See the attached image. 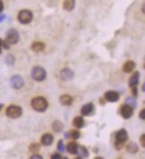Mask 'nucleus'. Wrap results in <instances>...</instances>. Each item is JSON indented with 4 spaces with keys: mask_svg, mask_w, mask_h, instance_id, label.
Here are the masks:
<instances>
[{
    "mask_svg": "<svg viewBox=\"0 0 145 159\" xmlns=\"http://www.w3.org/2000/svg\"><path fill=\"white\" fill-rule=\"evenodd\" d=\"M93 111H94V105H93V103H88V104H86L82 107L81 114L84 116H88L91 114H92Z\"/></svg>",
    "mask_w": 145,
    "mask_h": 159,
    "instance_id": "nucleus-11",
    "label": "nucleus"
},
{
    "mask_svg": "<svg viewBox=\"0 0 145 159\" xmlns=\"http://www.w3.org/2000/svg\"><path fill=\"white\" fill-rule=\"evenodd\" d=\"M31 105L37 112H45L48 107V100L43 97H36L32 98Z\"/></svg>",
    "mask_w": 145,
    "mask_h": 159,
    "instance_id": "nucleus-1",
    "label": "nucleus"
},
{
    "mask_svg": "<svg viewBox=\"0 0 145 159\" xmlns=\"http://www.w3.org/2000/svg\"><path fill=\"white\" fill-rule=\"evenodd\" d=\"M51 158L52 159H62V156H61L60 154H53L52 156H51Z\"/></svg>",
    "mask_w": 145,
    "mask_h": 159,
    "instance_id": "nucleus-32",
    "label": "nucleus"
},
{
    "mask_svg": "<svg viewBox=\"0 0 145 159\" xmlns=\"http://www.w3.org/2000/svg\"><path fill=\"white\" fill-rule=\"evenodd\" d=\"M142 91H144V84H143V87H142Z\"/></svg>",
    "mask_w": 145,
    "mask_h": 159,
    "instance_id": "nucleus-41",
    "label": "nucleus"
},
{
    "mask_svg": "<svg viewBox=\"0 0 145 159\" xmlns=\"http://www.w3.org/2000/svg\"><path fill=\"white\" fill-rule=\"evenodd\" d=\"M125 104L131 105L133 108H135V107L137 106V102H136V100H135L133 98H132V97H128V98L125 99Z\"/></svg>",
    "mask_w": 145,
    "mask_h": 159,
    "instance_id": "nucleus-26",
    "label": "nucleus"
},
{
    "mask_svg": "<svg viewBox=\"0 0 145 159\" xmlns=\"http://www.w3.org/2000/svg\"><path fill=\"white\" fill-rule=\"evenodd\" d=\"M17 19L19 23L22 24H29L33 19V14L30 10H26V9L21 10L18 13Z\"/></svg>",
    "mask_w": 145,
    "mask_h": 159,
    "instance_id": "nucleus-4",
    "label": "nucleus"
},
{
    "mask_svg": "<svg viewBox=\"0 0 145 159\" xmlns=\"http://www.w3.org/2000/svg\"><path fill=\"white\" fill-rule=\"evenodd\" d=\"M134 68H135V63L133 61H131V60L126 61L123 65V71H124V72H126V73L132 72Z\"/></svg>",
    "mask_w": 145,
    "mask_h": 159,
    "instance_id": "nucleus-15",
    "label": "nucleus"
},
{
    "mask_svg": "<svg viewBox=\"0 0 145 159\" xmlns=\"http://www.w3.org/2000/svg\"><path fill=\"white\" fill-rule=\"evenodd\" d=\"M124 147V142H120V141H115V148L117 150H120L121 148Z\"/></svg>",
    "mask_w": 145,
    "mask_h": 159,
    "instance_id": "nucleus-28",
    "label": "nucleus"
},
{
    "mask_svg": "<svg viewBox=\"0 0 145 159\" xmlns=\"http://www.w3.org/2000/svg\"><path fill=\"white\" fill-rule=\"evenodd\" d=\"M5 62L8 65H13L14 62H15V58H14V57L13 55H7L6 57V58H5Z\"/></svg>",
    "mask_w": 145,
    "mask_h": 159,
    "instance_id": "nucleus-25",
    "label": "nucleus"
},
{
    "mask_svg": "<svg viewBox=\"0 0 145 159\" xmlns=\"http://www.w3.org/2000/svg\"><path fill=\"white\" fill-rule=\"evenodd\" d=\"M47 77L46 70L41 66H35L32 70V78L36 81H43Z\"/></svg>",
    "mask_w": 145,
    "mask_h": 159,
    "instance_id": "nucleus-2",
    "label": "nucleus"
},
{
    "mask_svg": "<svg viewBox=\"0 0 145 159\" xmlns=\"http://www.w3.org/2000/svg\"><path fill=\"white\" fill-rule=\"evenodd\" d=\"M140 77H141V74L139 72H134L133 74H132V76L130 77L129 79V86L132 88L133 86H136L138 83H139V80H140Z\"/></svg>",
    "mask_w": 145,
    "mask_h": 159,
    "instance_id": "nucleus-14",
    "label": "nucleus"
},
{
    "mask_svg": "<svg viewBox=\"0 0 145 159\" xmlns=\"http://www.w3.org/2000/svg\"><path fill=\"white\" fill-rule=\"evenodd\" d=\"M99 102H100V104H101V105H103V104H104V101H103V99H102V98H100V101H99Z\"/></svg>",
    "mask_w": 145,
    "mask_h": 159,
    "instance_id": "nucleus-40",
    "label": "nucleus"
},
{
    "mask_svg": "<svg viewBox=\"0 0 145 159\" xmlns=\"http://www.w3.org/2000/svg\"><path fill=\"white\" fill-rule=\"evenodd\" d=\"M75 6V0H65L64 4H63V7L65 10L70 12L72 11V9Z\"/></svg>",
    "mask_w": 145,
    "mask_h": 159,
    "instance_id": "nucleus-20",
    "label": "nucleus"
},
{
    "mask_svg": "<svg viewBox=\"0 0 145 159\" xmlns=\"http://www.w3.org/2000/svg\"><path fill=\"white\" fill-rule=\"evenodd\" d=\"M72 125L77 128V129H81L84 126V120L82 116H78V117H75L72 121Z\"/></svg>",
    "mask_w": 145,
    "mask_h": 159,
    "instance_id": "nucleus-22",
    "label": "nucleus"
},
{
    "mask_svg": "<svg viewBox=\"0 0 145 159\" xmlns=\"http://www.w3.org/2000/svg\"><path fill=\"white\" fill-rule=\"evenodd\" d=\"M120 114L122 115L123 118L129 119V118L132 117V115L133 114V108L127 104L122 105L120 107Z\"/></svg>",
    "mask_w": 145,
    "mask_h": 159,
    "instance_id": "nucleus-7",
    "label": "nucleus"
},
{
    "mask_svg": "<svg viewBox=\"0 0 145 159\" xmlns=\"http://www.w3.org/2000/svg\"><path fill=\"white\" fill-rule=\"evenodd\" d=\"M133 88V90H132V93H133V96L135 98V97H137L138 96V91H137V86H133L132 87Z\"/></svg>",
    "mask_w": 145,
    "mask_h": 159,
    "instance_id": "nucleus-30",
    "label": "nucleus"
},
{
    "mask_svg": "<svg viewBox=\"0 0 145 159\" xmlns=\"http://www.w3.org/2000/svg\"><path fill=\"white\" fill-rule=\"evenodd\" d=\"M6 115L12 119H17L19 117L22 116L23 114V109L21 106L19 105H11L6 108Z\"/></svg>",
    "mask_w": 145,
    "mask_h": 159,
    "instance_id": "nucleus-3",
    "label": "nucleus"
},
{
    "mask_svg": "<svg viewBox=\"0 0 145 159\" xmlns=\"http://www.w3.org/2000/svg\"><path fill=\"white\" fill-rule=\"evenodd\" d=\"M3 9H4V3L2 0H0V13L3 11Z\"/></svg>",
    "mask_w": 145,
    "mask_h": 159,
    "instance_id": "nucleus-36",
    "label": "nucleus"
},
{
    "mask_svg": "<svg viewBox=\"0 0 145 159\" xmlns=\"http://www.w3.org/2000/svg\"><path fill=\"white\" fill-rule=\"evenodd\" d=\"M2 53V39H0V54Z\"/></svg>",
    "mask_w": 145,
    "mask_h": 159,
    "instance_id": "nucleus-37",
    "label": "nucleus"
},
{
    "mask_svg": "<svg viewBox=\"0 0 145 159\" xmlns=\"http://www.w3.org/2000/svg\"><path fill=\"white\" fill-rule=\"evenodd\" d=\"M58 150L59 152H64L65 151V145H64V142H63L62 139H60L58 143Z\"/></svg>",
    "mask_w": 145,
    "mask_h": 159,
    "instance_id": "nucleus-27",
    "label": "nucleus"
},
{
    "mask_svg": "<svg viewBox=\"0 0 145 159\" xmlns=\"http://www.w3.org/2000/svg\"><path fill=\"white\" fill-rule=\"evenodd\" d=\"M3 107H4V105H3V104H0V111L2 110V108H3Z\"/></svg>",
    "mask_w": 145,
    "mask_h": 159,
    "instance_id": "nucleus-39",
    "label": "nucleus"
},
{
    "mask_svg": "<svg viewBox=\"0 0 145 159\" xmlns=\"http://www.w3.org/2000/svg\"><path fill=\"white\" fill-rule=\"evenodd\" d=\"M119 98H120L119 93L117 92V91H109L104 94V98H105L108 102H117V101L119 100Z\"/></svg>",
    "mask_w": 145,
    "mask_h": 159,
    "instance_id": "nucleus-8",
    "label": "nucleus"
},
{
    "mask_svg": "<svg viewBox=\"0 0 145 159\" xmlns=\"http://www.w3.org/2000/svg\"><path fill=\"white\" fill-rule=\"evenodd\" d=\"M76 154L78 155L77 158H86V157H89V151L84 146H79Z\"/></svg>",
    "mask_w": 145,
    "mask_h": 159,
    "instance_id": "nucleus-16",
    "label": "nucleus"
},
{
    "mask_svg": "<svg viewBox=\"0 0 145 159\" xmlns=\"http://www.w3.org/2000/svg\"><path fill=\"white\" fill-rule=\"evenodd\" d=\"M64 128H65V125L64 124L60 122V121H55L53 124H52V129H53V131H55V132H57V133H60L63 131V130H64Z\"/></svg>",
    "mask_w": 145,
    "mask_h": 159,
    "instance_id": "nucleus-19",
    "label": "nucleus"
},
{
    "mask_svg": "<svg viewBox=\"0 0 145 159\" xmlns=\"http://www.w3.org/2000/svg\"><path fill=\"white\" fill-rule=\"evenodd\" d=\"M40 149V144L39 143H37V142H33L30 145L29 147V150L31 152H33V153H36V152H39Z\"/></svg>",
    "mask_w": 145,
    "mask_h": 159,
    "instance_id": "nucleus-23",
    "label": "nucleus"
},
{
    "mask_svg": "<svg viewBox=\"0 0 145 159\" xmlns=\"http://www.w3.org/2000/svg\"><path fill=\"white\" fill-rule=\"evenodd\" d=\"M115 138H116L117 141H120V142L125 143L128 139V133L125 129H120L119 131H117L116 132Z\"/></svg>",
    "mask_w": 145,
    "mask_h": 159,
    "instance_id": "nucleus-10",
    "label": "nucleus"
},
{
    "mask_svg": "<svg viewBox=\"0 0 145 159\" xmlns=\"http://www.w3.org/2000/svg\"><path fill=\"white\" fill-rule=\"evenodd\" d=\"M139 117L142 119V120H145V110L143 109L141 112H140V114H139Z\"/></svg>",
    "mask_w": 145,
    "mask_h": 159,
    "instance_id": "nucleus-33",
    "label": "nucleus"
},
{
    "mask_svg": "<svg viewBox=\"0 0 145 159\" xmlns=\"http://www.w3.org/2000/svg\"><path fill=\"white\" fill-rule=\"evenodd\" d=\"M126 151L130 154H135L139 151V147L135 142H130L126 146Z\"/></svg>",
    "mask_w": 145,
    "mask_h": 159,
    "instance_id": "nucleus-21",
    "label": "nucleus"
},
{
    "mask_svg": "<svg viewBox=\"0 0 145 159\" xmlns=\"http://www.w3.org/2000/svg\"><path fill=\"white\" fill-rule=\"evenodd\" d=\"M72 101H73V98H72V96L70 95H62L59 98V102H60L61 105H65V106H69L72 104Z\"/></svg>",
    "mask_w": 145,
    "mask_h": 159,
    "instance_id": "nucleus-13",
    "label": "nucleus"
},
{
    "mask_svg": "<svg viewBox=\"0 0 145 159\" xmlns=\"http://www.w3.org/2000/svg\"><path fill=\"white\" fill-rule=\"evenodd\" d=\"M78 143L72 141V142H69L66 146V149L68 151V153H70L71 155H75L77 153V149H78Z\"/></svg>",
    "mask_w": 145,
    "mask_h": 159,
    "instance_id": "nucleus-18",
    "label": "nucleus"
},
{
    "mask_svg": "<svg viewBox=\"0 0 145 159\" xmlns=\"http://www.w3.org/2000/svg\"><path fill=\"white\" fill-rule=\"evenodd\" d=\"M31 159H42L43 157L40 156V155H36V154H33L31 157H30Z\"/></svg>",
    "mask_w": 145,
    "mask_h": 159,
    "instance_id": "nucleus-34",
    "label": "nucleus"
},
{
    "mask_svg": "<svg viewBox=\"0 0 145 159\" xmlns=\"http://www.w3.org/2000/svg\"><path fill=\"white\" fill-rule=\"evenodd\" d=\"M61 78L64 80H70L74 77V72L72 69L65 67V68L62 69L60 72Z\"/></svg>",
    "mask_w": 145,
    "mask_h": 159,
    "instance_id": "nucleus-9",
    "label": "nucleus"
},
{
    "mask_svg": "<svg viewBox=\"0 0 145 159\" xmlns=\"http://www.w3.org/2000/svg\"><path fill=\"white\" fill-rule=\"evenodd\" d=\"M6 18V14H0V23H2Z\"/></svg>",
    "mask_w": 145,
    "mask_h": 159,
    "instance_id": "nucleus-35",
    "label": "nucleus"
},
{
    "mask_svg": "<svg viewBox=\"0 0 145 159\" xmlns=\"http://www.w3.org/2000/svg\"><path fill=\"white\" fill-rule=\"evenodd\" d=\"M2 47H4L5 49H9L10 48V44L7 42V40H2Z\"/></svg>",
    "mask_w": 145,
    "mask_h": 159,
    "instance_id": "nucleus-29",
    "label": "nucleus"
},
{
    "mask_svg": "<svg viewBox=\"0 0 145 159\" xmlns=\"http://www.w3.org/2000/svg\"><path fill=\"white\" fill-rule=\"evenodd\" d=\"M65 139H68V138H69V133H68V132L65 133Z\"/></svg>",
    "mask_w": 145,
    "mask_h": 159,
    "instance_id": "nucleus-38",
    "label": "nucleus"
},
{
    "mask_svg": "<svg viewBox=\"0 0 145 159\" xmlns=\"http://www.w3.org/2000/svg\"><path fill=\"white\" fill-rule=\"evenodd\" d=\"M53 140H54V137L51 133H45L41 137L40 142L43 146L48 147V146H50L53 143Z\"/></svg>",
    "mask_w": 145,
    "mask_h": 159,
    "instance_id": "nucleus-12",
    "label": "nucleus"
},
{
    "mask_svg": "<svg viewBox=\"0 0 145 159\" xmlns=\"http://www.w3.org/2000/svg\"><path fill=\"white\" fill-rule=\"evenodd\" d=\"M19 33L15 29H10L6 32V40L9 44H16L19 41Z\"/></svg>",
    "mask_w": 145,
    "mask_h": 159,
    "instance_id": "nucleus-5",
    "label": "nucleus"
},
{
    "mask_svg": "<svg viewBox=\"0 0 145 159\" xmlns=\"http://www.w3.org/2000/svg\"><path fill=\"white\" fill-rule=\"evenodd\" d=\"M68 133H69V137L72 138V139H78L80 138V136H81V132L78 130H76V129L70 131Z\"/></svg>",
    "mask_w": 145,
    "mask_h": 159,
    "instance_id": "nucleus-24",
    "label": "nucleus"
},
{
    "mask_svg": "<svg viewBox=\"0 0 145 159\" xmlns=\"http://www.w3.org/2000/svg\"><path fill=\"white\" fill-rule=\"evenodd\" d=\"M32 49L34 52H42L45 49V44L41 41H35L32 44Z\"/></svg>",
    "mask_w": 145,
    "mask_h": 159,
    "instance_id": "nucleus-17",
    "label": "nucleus"
},
{
    "mask_svg": "<svg viewBox=\"0 0 145 159\" xmlns=\"http://www.w3.org/2000/svg\"><path fill=\"white\" fill-rule=\"evenodd\" d=\"M11 87L14 90H20L24 86V80L20 75H13L10 80Z\"/></svg>",
    "mask_w": 145,
    "mask_h": 159,
    "instance_id": "nucleus-6",
    "label": "nucleus"
},
{
    "mask_svg": "<svg viewBox=\"0 0 145 159\" xmlns=\"http://www.w3.org/2000/svg\"><path fill=\"white\" fill-rule=\"evenodd\" d=\"M140 141H141V144H142V146L145 148V135L144 134H143L141 138H140Z\"/></svg>",
    "mask_w": 145,
    "mask_h": 159,
    "instance_id": "nucleus-31",
    "label": "nucleus"
}]
</instances>
